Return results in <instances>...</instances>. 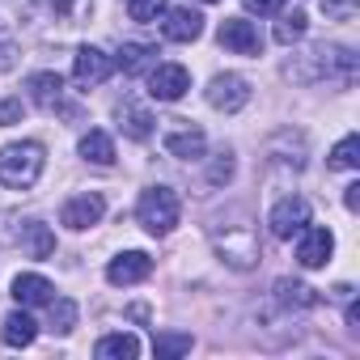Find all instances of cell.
<instances>
[{"label":"cell","mask_w":360,"mask_h":360,"mask_svg":"<svg viewBox=\"0 0 360 360\" xmlns=\"http://www.w3.org/2000/svg\"><path fill=\"white\" fill-rule=\"evenodd\" d=\"M47 157H43V144L34 140H22V144H5L0 148V187L9 191H30L39 183Z\"/></svg>","instance_id":"6da1fadb"},{"label":"cell","mask_w":360,"mask_h":360,"mask_svg":"<svg viewBox=\"0 0 360 360\" xmlns=\"http://www.w3.org/2000/svg\"><path fill=\"white\" fill-rule=\"evenodd\" d=\"M136 217H140V225H144L153 238H165V233L178 225V217H183L178 191H169V187H148V191L140 195V204H136Z\"/></svg>","instance_id":"7a4b0ae2"},{"label":"cell","mask_w":360,"mask_h":360,"mask_svg":"<svg viewBox=\"0 0 360 360\" xmlns=\"http://www.w3.org/2000/svg\"><path fill=\"white\" fill-rule=\"evenodd\" d=\"M250 102V81L238 77V72H221L208 81V106L225 110V115H238L242 106Z\"/></svg>","instance_id":"3957f363"},{"label":"cell","mask_w":360,"mask_h":360,"mask_svg":"<svg viewBox=\"0 0 360 360\" xmlns=\"http://www.w3.org/2000/svg\"><path fill=\"white\" fill-rule=\"evenodd\" d=\"M217 39H221V47L233 51V56H263V34H259V26L246 22V18H225L221 30H217Z\"/></svg>","instance_id":"277c9868"},{"label":"cell","mask_w":360,"mask_h":360,"mask_svg":"<svg viewBox=\"0 0 360 360\" xmlns=\"http://www.w3.org/2000/svg\"><path fill=\"white\" fill-rule=\"evenodd\" d=\"M305 225H309V204H305L301 195H288V200H280V204L271 208V217H267V229H271V238H280V242L297 238Z\"/></svg>","instance_id":"5b68a950"},{"label":"cell","mask_w":360,"mask_h":360,"mask_svg":"<svg viewBox=\"0 0 360 360\" xmlns=\"http://www.w3.org/2000/svg\"><path fill=\"white\" fill-rule=\"evenodd\" d=\"M191 89V72L183 68V64H157L153 72H148V94L157 98V102H178Z\"/></svg>","instance_id":"8992f818"},{"label":"cell","mask_w":360,"mask_h":360,"mask_svg":"<svg viewBox=\"0 0 360 360\" xmlns=\"http://www.w3.org/2000/svg\"><path fill=\"white\" fill-rule=\"evenodd\" d=\"M217 250L225 255V263H229V267L250 271V267H255V259H259L255 229H250V225H238V229H233V238H217Z\"/></svg>","instance_id":"52a82bcc"},{"label":"cell","mask_w":360,"mask_h":360,"mask_svg":"<svg viewBox=\"0 0 360 360\" xmlns=\"http://www.w3.org/2000/svg\"><path fill=\"white\" fill-rule=\"evenodd\" d=\"M301 242H297V263L301 267H326V259H330V250H335V238H330V229H322V225H305L301 233H297Z\"/></svg>","instance_id":"ba28073f"},{"label":"cell","mask_w":360,"mask_h":360,"mask_svg":"<svg viewBox=\"0 0 360 360\" xmlns=\"http://www.w3.org/2000/svg\"><path fill=\"white\" fill-rule=\"evenodd\" d=\"M26 89H30V98H34V106L39 110H64V115H72V106L64 102V77L60 72H34L30 81H26Z\"/></svg>","instance_id":"9c48e42d"},{"label":"cell","mask_w":360,"mask_h":360,"mask_svg":"<svg viewBox=\"0 0 360 360\" xmlns=\"http://www.w3.org/2000/svg\"><path fill=\"white\" fill-rule=\"evenodd\" d=\"M148 276H153V259H148L144 250H123V255L110 259V267H106V280H110L115 288L140 284V280H148Z\"/></svg>","instance_id":"30bf717a"},{"label":"cell","mask_w":360,"mask_h":360,"mask_svg":"<svg viewBox=\"0 0 360 360\" xmlns=\"http://www.w3.org/2000/svg\"><path fill=\"white\" fill-rule=\"evenodd\" d=\"M102 212H106V200H102L98 191H85V195H72V200L64 204L60 225H68V229H89V225L102 221Z\"/></svg>","instance_id":"8fae6325"},{"label":"cell","mask_w":360,"mask_h":360,"mask_svg":"<svg viewBox=\"0 0 360 360\" xmlns=\"http://www.w3.org/2000/svg\"><path fill=\"white\" fill-rule=\"evenodd\" d=\"M110 56L106 51H98V47H81L77 51V60H72V77H77V85L81 89H94V85H102L106 77H110Z\"/></svg>","instance_id":"7c38bea8"},{"label":"cell","mask_w":360,"mask_h":360,"mask_svg":"<svg viewBox=\"0 0 360 360\" xmlns=\"http://www.w3.org/2000/svg\"><path fill=\"white\" fill-rule=\"evenodd\" d=\"M204 148H208V136H204L200 127H191V123H178V127H169V131H165V153H169V157L200 161V157H204Z\"/></svg>","instance_id":"4fadbf2b"},{"label":"cell","mask_w":360,"mask_h":360,"mask_svg":"<svg viewBox=\"0 0 360 360\" xmlns=\"http://www.w3.org/2000/svg\"><path fill=\"white\" fill-rule=\"evenodd\" d=\"M161 34H165L169 43H195V39L204 34V18H200L191 5L169 9V13H165V22H161Z\"/></svg>","instance_id":"5bb4252c"},{"label":"cell","mask_w":360,"mask_h":360,"mask_svg":"<svg viewBox=\"0 0 360 360\" xmlns=\"http://www.w3.org/2000/svg\"><path fill=\"white\" fill-rule=\"evenodd\" d=\"M115 115H119L123 136H131V140H148V136H153V115H148L136 98H123V102L115 106Z\"/></svg>","instance_id":"9a60e30c"},{"label":"cell","mask_w":360,"mask_h":360,"mask_svg":"<svg viewBox=\"0 0 360 360\" xmlns=\"http://www.w3.org/2000/svg\"><path fill=\"white\" fill-rule=\"evenodd\" d=\"M13 297H18V305H51L56 284L43 280V276H34V271H26V276L13 280Z\"/></svg>","instance_id":"2e32d148"},{"label":"cell","mask_w":360,"mask_h":360,"mask_svg":"<svg viewBox=\"0 0 360 360\" xmlns=\"http://www.w3.org/2000/svg\"><path fill=\"white\" fill-rule=\"evenodd\" d=\"M22 250L30 259H51L56 255V233L43 225V221H26L22 225Z\"/></svg>","instance_id":"e0dca14e"},{"label":"cell","mask_w":360,"mask_h":360,"mask_svg":"<svg viewBox=\"0 0 360 360\" xmlns=\"http://www.w3.org/2000/svg\"><path fill=\"white\" fill-rule=\"evenodd\" d=\"M43 9H47V18L60 22V26H81V22H89V13H94V0H43Z\"/></svg>","instance_id":"ac0fdd59"},{"label":"cell","mask_w":360,"mask_h":360,"mask_svg":"<svg viewBox=\"0 0 360 360\" xmlns=\"http://www.w3.org/2000/svg\"><path fill=\"white\" fill-rule=\"evenodd\" d=\"M153 60H157V47H153V43H123L119 56H115V64H119L127 77H140Z\"/></svg>","instance_id":"d6986e66"},{"label":"cell","mask_w":360,"mask_h":360,"mask_svg":"<svg viewBox=\"0 0 360 360\" xmlns=\"http://www.w3.org/2000/svg\"><path fill=\"white\" fill-rule=\"evenodd\" d=\"M34 335H39V326H34V318L30 314H9L5 318V326H0V339H5L9 347H30L34 343Z\"/></svg>","instance_id":"ffe728a7"},{"label":"cell","mask_w":360,"mask_h":360,"mask_svg":"<svg viewBox=\"0 0 360 360\" xmlns=\"http://www.w3.org/2000/svg\"><path fill=\"white\" fill-rule=\"evenodd\" d=\"M102 360H136L140 356V339L136 335H106V339H98V347H94Z\"/></svg>","instance_id":"44dd1931"},{"label":"cell","mask_w":360,"mask_h":360,"mask_svg":"<svg viewBox=\"0 0 360 360\" xmlns=\"http://www.w3.org/2000/svg\"><path fill=\"white\" fill-rule=\"evenodd\" d=\"M81 157L94 161V165H115V144L106 131H85L81 136Z\"/></svg>","instance_id":"7402d4cb"},{"label":"cell","mask_w":360,"mask_h":360,"mask_svg":"<svg viewBox=\"0 0 360 360\" xmlns=\"http://www.w3.org/2000/svg\"><path fill=\"white\" fill-rule=\"evenodd\" d=\"M276 301H280V305H288V309H309V305H318L314 288L292 284V280H280V284H276Z\"/></svg>","instance_id":"603a6c76"},{"label":"cell","mask_w":360,"mask_h":360,"mask_svg":"<svg viewBox=\"0 0 360 360\" xmlns=\"http://www.w3.org/2000/svg\"><path fill=\"white\" fill-rule=\"evenodd\" d=\"M360 165V136H343L335 148H330V169H356Z\"/></svg>","instance_id":"cb8c5ba5"},{"label":"cell","mask_w":360,"mask_h":360,"mask_svg":"<svg viewBox=\"0 0 360 360\" xmlns=\"http://www.w3.org/2000/svg\"><path fill=\"white\" fill-rule=\"evenodd\" d=\"M297 39H305V13H301V9H292V13H284V18L276 22V43L292 47Z\"/></svg>","instance_id":"d4e9b609"},{"label":"cell","mask_w":360,"mask_h":360,"mask_svg":"<svg viewBox=\"0 0 360 360\" xmlns=\"http://www.w3.org/2000/svg\"><path fill=\"white\" fill-rule=\"evenodd\" d=\"M72 326H77V301L51 297V330H56V335H68Z\"/></svg>","instance_id":"484cf974"},{"label":"cell","mask_w":360,"mask_h":360,"mask_svg":"<svg viewBox=\"0 0 360 360\" xmlns=\"http://www.w3.org/2000/svg\"><path fill=\"white\" fill-rule=\"evenodd\" d=\"M153 352L157 356H183V352H191V335L161 330V335H153Z\"/></svg>","instance_id":"4316f807"},{"label":"cell","mask_w":360,"mask_h":360,"mask_svg":"<svg viewBox=\"0 0 360 360\" xmlns=\"http://www.w3.org/2000/svg\"><path fill=\"white\" fill-rule=\"evenodd\" d=\"M165 5L169 0H127V13H131V22H157L165 13Z\"/></svg>","instance_id":"83f0119b"},{"label":"cell","mask_w":360,"mask_h":360,"mask_svg":"<svg viewBox=\"0 0 360 360\" xmlns=\"http://www.w3.org/2000/svg\"><path fill=\"white\" fill-rule=\"evenodd\" d=\"M233 178V153H217V161L208 165V183L212 187H225Z\"/></svg>","instance_id":"f1b7e54d"},{"label":"cell","mask_w":360,"mask_h":360,"mask_svg":"<svg viewBox=\"0 0 360 360\" xmlns=\"http://www.w3.org/2000/svg\"><path fill=\"white\" fill-rule=\"evenodd\" d=\"M242 5H246V13L271 18V13H280V9H284V0H242Z\"/></svg>","instance_id":"f546056e"},{"label":"cell","mask_w":360,"mask_h":360,"mask_svg":"<svg viewBox=\"0 0 360 360\" xmlns=\"http://www.w3.org/2000/svg\"><path fill=\"white\" fill-rule=\"evenodd\" d=\"M22 119V98H9V102H0V127H13Z\"/></svg>","instance_id":"4dcf8cb0"},{"label":"cell","mask_w":360,"mask_h":360,"mask_svg":"<svg viewBox=\"0 0 360 360\" xmlns=\"http://www.w3.org/2000/svg\"><path fill=\"white\" fill-rule=\"evenodd\" d=\"M343 204H347V212H356V208H360V183H352V187H347Z\"/></svg>","instance_id":"1f68e13d"},{"label":"cell","mask_w":360,"mask_h":360,"mask_svg":"<svg viewBox=\"0 0 360 360\" xmlns=\"http://www.w3.org/2000/svg\"><path fill=\"white\" fill-rule=\"evenodd\" d=\"M0 68H13V47L5 43V34H0Z\"/></svg>","instance_id":"d6a6232c"},{"label":"cell","mask_w":360,"mask_h":360,"mask_svg":"<svg viewBox=\"0 0 360 360\" xmlns=\"http://www.w3.org/2000/svg\"><path fill=\"white\" fill-rule=\"evenodd\" d=\"M322 5H352V0H322Z\"/></svg>","instance_id":"836d02e7"},{"label":"cell","mask_w":360,"mask_h":360,"mask_svg":"<svg viewBox=\"0 0 360 360\" xmlns=\"http://www.w3.org/2000/svg\"><path fill=\"white\" fill-rule=\"evenodd\" d=\"M204 5H217V0H204Z\"/></svg>","instance_id":"e575fe53"}]
</instances>
